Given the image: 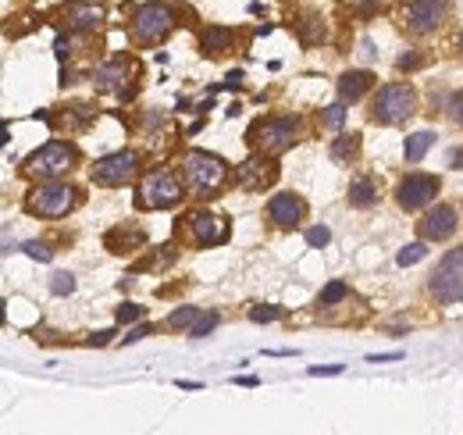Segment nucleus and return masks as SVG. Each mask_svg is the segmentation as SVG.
Masks as SVG:
<instances>
[{"instance_id": "obj_17", "label": "nucleus", "mask_w": 463, "mask_h": 435, "mask_svg": "<svg viewBox=\"0 0 463 435\" xmlns=\"http://www.w3.org/2000/svg\"><path fill=\"white\" fill-rule=\"evenodd\" d=\"M61 18L68 22V29H79V33H89V29L104 25L107 8L104 4H89V0H72V4L61 11Z\"/></svg>"}, {"instance_id": "obj_12", "label": "nucleus", "mask_w": 463, "mask_h": 435, "mask_svg": "<svg viewBox=\"0 0 463 435\" xmlns=\"http://www.w3.org/2000/svg\"><path fill=\"white\" fill-rule=\"evenodd\" d=\"M449 15V0H410L407 4V29L417 36H427V33H435V29L446 22Z\"/></svg>"}, {"instance_id": "obj_14", "label": "nucleus", "mask_w": 463, "mask_h": 435, "mask_svg": "<svg viewBox=\"0 0 463 435\" xmlns=\"http://www.w3.org/2000/svg\"><path fill=\"white\" fill-rule=\"evenodd\" d=\"M278 178V165L267 158H250V161H242L239 165V171H235V182L242 185L246 193H260V190H267V185Z\"/></svg>"}, {"instance_id": "obj_35", "label": "nucleus", "mask_w": 463, "mask_h": 435, "mask_svg": "<svg viewBox=\"0 0 463 435\" xmlns=\"http://www.w3.org/2000/svg\"><path fill=\"white\" fill-rule=\"evenodd\" d=\"M449 118L456 121V125H463V89L449 97Z\"/></svg>"}, {"instance_id": "obj_33", "label": "nucleus", "mask_w": 463, "mask_h": 435, "mask_svg": "<svg viewBox=\"0 0 463 435\" xmlns=\"http://www.w3.org/2000/svg\"><path fill=\"white\" fill-rule=\"evenodd\" d=\"M143 318V307L139 303H121L118 307V325H129V321H139Z\"/></svg>"}, {"instance_id": "obj_13", "label": "nucleus", "mask_w": 463, "mask_h": 435, "mask_svg": "<svg viewBox=\"0 0 463 435\" xmlns=\"http://www.w3.org/2000/svg\"><path fill=\"white\" fill-rule=\"evenodd\" d=\"M189 222V239L196 243V246H218V243H225L228 239V222L221 214H210V211H196V214H189L185 218Z\"/></svg>"}, {"instance_id": "obj_18", "label": "nucleus", "mask_w": 463, "mask_h": 435, "mask_svg": "<svg viewBox=\"0 0 463 435\" xmlns=\"http://www.w3.org/2000/svg\"><path fill=\"white\" fill-rule=\"evenodd\" d=\"M143 243H146V236L136 225H118V229H111L104 236V246H107L111 254H132L136 246H143Z\"/></svg>"}, {"instance_id": "obj_3", "label": "nucleus", "mask_w": 463, "mask_h": 435, "mask_svg": "<svg viewBox=\"0 0 463 435\" xmlns=\"http://www.w3.org/2000/svg\"><path fill=\"white\" fill-rule=\"evenodd\" d=\"M75 204H79V190H75V185L43 178L36 190H29L25 211L36 214V218H65L68 211H75Z\"/></svg>"}, {"instance_id": "obj_2", "label": "nucleus", "mask_w": 463, "mask_h": 435, "mask_svg": "<svg viewBox=\"0 0 463 435\" xmlns=\"http://www.w3.org/2000/svg\"><path fill=\"white\" fill-rule=\"evenodd\" d=\"M303 136V118L296 114H282V118H260L250 129V143L267 153V158H278L289 146H296V139Z\"/></svg>"}, {"instance_id": "obj_25", "label": "nucleus", "mask_w": 463, "mask_h": 435, "mask_svg": "<svg viewBox=\"0 0 463 435\" xmlns=\"http://www.w3.org/2000/svg\"><path fill=\"white\" fill-rule=\"evenodd\" d=\"M346 296H350V286L346 282H328L321 289V296H317V307H335V303H343Z\"/></svg>"}, {"instance_id": "obj_38", "label": "nucleus", "mask_w": 463, "mask_h": 435, "mask_svg": "<svg viewBox=\"0 0 463 435\" xmlns=\"http://www.w3.org/2000/svg\"><path fill=\"white\" fill-rule=\"evenodd\" d=\"M346 4L353 8V11H360V15H370L378 8V0H346Z\"/></svg>"}, {"instance_id": "obj_29", "label": "nucleus", "mask_w": 463, "mask_h": 435, "mask_svg": "<svg viewBox=\"0 0 463 435\" xmlns=\"http://www.w3.org/2000/svg\"><path fill=\"white\" fill-rule=\"evenodd\" d=\"M50 293H54V296H68V293H75V278H72L68 271H57V275L50 278Z\"/></svg>"}, {"instance_id": "obj_37", "label": "nucleus", "mask_w": 463, "mask_h": 435, "mask_svg": "<svg viewBox=\"0 0 463 435\" xmlns=\"http://www.w3.org/2000/svg\"><path fill=\"white\" fill-rule=\"evenodd\" d=\"M421 65H424V57H421V54H403V57H399V68H403V72L421 68Z\"/></svg>"}, {"instance_id": "obj_36", "label": "nucleus", "mask_w": 463, "mask_h": 435, "mask_svg": "<svg viewBox=\"0 0 463 435\" xmlns=\"http://www.w3.org/2000/svg\"><path fill=\"white\" fill-rule=\"evenodd\" d=\"M343 364H324V367H311V371H306V375H314V379H324V375H343Z\"/></svg>"}, {"instance_id": "obj_7", "label": "nucleus", "mask_w": 463, "mask_h": 435, "mask_svg": "<svg viewBox=\"0 0 463 435\" xmlns=\"http://www.w3.org/2000/svg\"><path fill=\"white\" fill-rule=\"evenodd\" d=\"M75 161H79V153H75V146L72 143H47V146H40L33 158L25 161V171L33 175V178H61L65 171H72L75 168Z\"/></svg>"}, {"instance_id": "obj_28", "label": "nucleus", "mask_w": 463, "mask_h": 435, "mask_svg": "<svg viewBox=\"0 0 463 435\" xmlns=\"http://www.w3.org/2000/svg\"><path fill=\"white\" fill-rule=\"evenodd\" d=\"M299 36H303V43H317V40H324V22L321 18H306V25L299 29Z\"/></svg>"}, {"instance_id": "obj_43", "label": "nucleus", "mask_w": 463, "mask_h": 435, "mask_svg": "<svg viewBox=\"0 0 463 435\" xmlns=\"http://www.w3.org/2000/svg\"><path fill=\"white\" fill-rule=\"evenodd\" d=\"M449 168H463V146H456V150H449Z\"/></svg>"}, {"instance_id": "obj_39", "label": "nucleus", "mask_w": 463, "mask_h": 435, "mask_svg": "<svg viewBox=\"0 0 463 435\" xmlns=\"http://www.w3.org/2000/svg\"><path fill=\"white\" fill-rule=\"evenodd\" d=\"M54 54H57V61H68V54H72V40L57 36V43H54Z\"/></svg>"}, {"instance_id": "obj_20", "label": "nucleus", "mask_w": 463, "mask_h": 435, "mask_svg": "<svg viewBox=\"0 0 463 435\" xmlns=\"http://www.w3.org/2000/svg\"><path fill=\"white\" fill-rule=\"evenodd\" d=\"M232 40H235L232 29L210 25V29H203V33H200V50H203L207 57H218V54H225V50L232 47Z\"/></svg>"}, {"instance_id": "obj_27", "label": "nucleus", "mask_w": 463, "mask_h": 435, "mask_svg": "<svg viewBox=\"0 0 463 435\" xmlns=\"http://www.w3.org/2000/svg\"><path fill=\"white\" fill-rule=\"evenodd\" d=\"M424 243H410V246H403V250L395 254V264L399 268H410V264H417V261H424Z\"/></svg>"}, {"instance_id": "obj_1", "label": "nucleus", "mask_w": 463, "mask_h": 435, "mask_svg": "<svg viewBox=\"0 0 463 435\" xmlns=\"http://www.w3.org/2000/svg\"><path fill=\"white\" fill-rule=\"evenodd\" d=\"M228 168L218 153H207V150H189L182 153V182L193 197H214L225 185Z\"/></svg>"}, {"instance_id": "obj_5", "label": "nucleus", "mask_w": 463, "mask_h": 435, "mask_svg": "<svg viewBox=\"0 0 463 435\" xmlns=\"http://www.w3.org/2000/svg\"><path fill=\"white\" fill-rule=\"evenodd\" d=\"M175 29V11L161 0H150V4H139L136 15H132V40L143 43V47H153L161 43L168 33Z\"/></svg>"}, {"instance_id": "obj_30", "label": "nucleus", "mask_w": 463, "mask_h": 435, "mask_svg": "<svg viewBox=\"0 0 463 435\" xmlns=\"http://www.w3.org/2000/svg\"><path fill=\"white\" fill-rule=\"evenodd\" d=\"M196 314H200V310H196V307H178V310H175V314L168 318V328H175V332H178V328H189Z\"/></svg>"}, {"instance_id": "obj_22", "label": "nucleus", "mask_w": 463, "mask_h": 435, "mask_svg": "<svg viewBox=\"0 0 463 435\" xmlns=\"http://www.w3.org/2000/svg\"><path fill=\"white\" fill-rule=\"evenodd\" d=\"M350 204L353 207H375L378 204L375 182H370V178H353V185H350Z\"/></svg>"}, {"instance_id": "obj_40", "label": "nucleus", "mask_w": 463, "mask_h": 435, "mask_svg": "<svg viewBox=\"0 0 463 435\" xmlns=\"http://www.w3.org/2000/svg\"><path fill=\"white\" fill-rule=\"evenodd\" d=\"M146 335H150V325H136V328L125 335V346H129V343H139V339H146Z\"/></svg>"}, {"instance_id": "obj_44", "label": "nucleus", "mask_w": 463, "mask_h": 435, "mask_svg": "<svg viewBox=\"0 0 463 435\" xmlns=\"http://www.w3.org/2000/svg\"><path fill=\"white\" fill-rule=\"evenodd\" d=\"M239 82H242V72H232V75L225 79V89H239Z\"/></svg>"}, {"instance_id": "obj_23", "label": "nucleus", "mask_w": 463, "mask_h": 435, "mask_svg": "<svg viewBox=\"0 0 463 435\" xmlns=\"http://www.w3.org/2000/svg\"><path fill=\"white\" fill-rule=\"evenodd\" d=\"M431 143H435V132H414V136H407V146H403V153H407V165H417L424 153L431 150Z\"/></svg>"}, {"instance_id": "obj_41", "label": "nucleus", "mask_w": 463, "mask_h": 435, "mask_svg": "<svg viewBox=\"0 0 463 435\" xmlns=\"http://www.w3.org/2000/svg\"><path fill=\"white\" fill-rule=\"evenodd\" d=\"M111 335H114V332H93V335H89V346H107Z\"/></svg>"}, {"instance_id": "obj_42", "label": "nucleus", "mask_w": 463, "mask_h": 435, "mask_svg": "<svg viewBox=\"0 0 463 435\" xmlns=\"http://www.w3.org/2000/svg\"><path fill=\"white\" fill-rule=\"evenodd\" d=\"M370 364H389V360H403V353H370Z\"/></svg>"}, {"instance_id": "obj_10", "label": "nucleus", "mask_w": 463, "mask_h": 435, "mask_svg": "<svg viewBox=\"0 0 463 435\" xmlns=\"http://www.w3.org/2000/svg\"><path fill=\"white\" fill-rule=\"evenodd\" d=\"M435 197H439V178L435 175H421L417 171V175H407L395 185V204L403 211H410V214L424 211L427 204H435Z\"/></svg>"}, {"instance_id": "obj_4", "label": "nucleus", "mask_w": 463, "mask_h": 435, "mask_svg": "<svg viewBox=\"0 0 463 435\" xmlns=\"http://www.w3.org/2000/svg\"><path fill=\"white\" fill-rule=\"evenodd\" d=\"M417 111V89L407 82H389L375 93V104H370V114L382 125H403V121Z\"/></svg>"}, {"instance_id": "obj_34", "label": "nucleus", "mask_w": 463, "mask_h": 435, "mask_svg": "<svg viewBox=\"0 0 463 435\" xmlns=\"http://www.w3.org/2000/svg\"><path fill=\"white\" fill-rule=\"evenodd\" d=\"M306 243H311V246H328L331 243V232L324 225H314V229H306Z\"/></svg>"}, {"instance_id": "obj_16", "label": "nucleus", "mask_w": 463, "mask_h": 435, "mask_svg": "<svg viewBox=\"0 0 463 435\" xmlns=\"http://www.w3.org/2000/svg\"><path fill=\"white\" fill-rule=\"evenodd\" d=\"M453 232H456V211L449 204H435L421 218V236L427 243H446Z\"/></svg>"}, {"instance_id": "obj_45", "label": "nucleus", "mask_w": 463, "mask_h": 435, "mask_svg": "<svg viewBox=\"0 0 463 435\" xmlns=\"http://www.w3.org/2000/svg\"><path fill=\"white\" fill-rule=\"evenodd\" d=\"M8 321V314H4V303H0V325H4Z\"/></svg>"}, {"instance_id": "obj_19", "label": "nucleus", "mask_w": 463, "mask_h": 435, "mask_svg": "<svg viewBox=\"0 0 463 435\" xmlns=\"http://www.w3.org/2000/svg\"><path fill=\"white\" fill-rule=\"evenodd\" d=\"M370 86H375V75H370V72H346L343 79H338V100H343V104H356Z\"/></svg>"}, {"instance_id": "obj_24", "label": "nucleus", "mask_w": 463, "mask_h": 435, "mask_svg": "<svg viewBox=\"0 0 463 435\" xmlns=\"http://www.w3.org/2000/svg\"><path fill=\"white\" fill-rule=\"evenodd\" d=\"M218 310H203V314H196L193 318V325L189 328H185V332H189V339H203V335H210L214 328H218Z\"/></svg>"}, {"instance_id": "obj_32", "label": "nucleus", "mask_w": 463, "mask_h": 435, "mask_svg": "<svg viewBox=\"0 0 463 435\" xmlns=\"http://www.w3.org/2000/svg\"><path fill=\"white\" fill-rule=\"evenodd\" d=\"M282 314H285V310H282V307H253V310H250V321L264 325V321H278V318H282Z\"/></svg>"}, {"instance_id": "obj_6", "label": "nucleus", "mask_w": 463, "mask_h": 435, "mask_svg": "<svg viewBox=\"0 0 463 435\" xmlns=\"http://www.w3.org/2000/svg\"><path fill=\"white\" fill-rule=\"evenodd\" d=\"M178 200H182V185H178V178H175L168 168H153V171L143 175L139 197H136V204H139L143 211H168V207H175Z\"/></svg>"}, {"instance_id": "obj_8", "label": "nucleus", "mask_w": 463, "mask_h": 435, "mask_svg": "<svg viewBox=\"0 0 463 435\" xmlns=\"http://www.w3.org/2000/svg\"><path fill=\"white\" fill-rule=\"evenodd\" d=\"M435 303H463V250H453L439 261V268L431 271V282H427Z\"/></svg>"}, {"instance_id": "obj_31", "label": "nucleus", "mask_w": 463, "mask_h": 435, "mask_svg": "<svg viewBox=\"0 0 463 435\" xmlns=\"http://www.w3.org/2000/svg\"><path fill=\"white\" fill-rule=\"evenodd\" d=\"M22 250H25L29 257H33V261H43V264H47V261L54 257V250H50L47 243H40V239H29V243L22 246Z\"/></svg>"}, {"instance_id": "obj_9", "label": "nucleus", "mask_w": 463, "mask_h": 435, "mask_svg": "<svg viewBox=\"0 0 463 435\" xmlns=\"http://www.w3.org/2000/svg\"><path fill=\"white\" fill-rule=\"evenodd\" d=\"M139 171V153L136 150H118V153H107L93 165V182L97 185H125L132 182Z\"/></svg>"}, {"instance_id": "obj_26", "label": "nucleus", "mask_w": 463, "mask_h": 435, "mask_svg": "<svg viewBox=\"0 0 463 435\" xmlns=\"http://www.w3.org/2000/svg\"><path fill=\"white\" fill-rule=\"evenodd\" d=\"M321 125L331 129V132L343 129V125H346V104H331V107H324V111H321Z\"/></svg>"}, {"instance_id": "obj_11", "label": "nucleus", "mask_w": 463, "mask_h": 435, "mask_svg": "<svg viewBox=\"0 0 463 435\" xmlns=\"http://www.w3.org/2000/svg\"><path fill=\"white\" fill-rule=\"evenodd\" d=\"M132 72H136V65L129 57H111V61L93 68V86L104 89V93H118L121 100H129L132 97V86H129Z\"/></svg>"}, {"instance_id": "obj_15", "label": "nucleus", "mask_w": 463, "mask_h": 435, "mask_svg": "<svg viewBox=\"0 0 463 435\" xmlns=\"http://www.w3.org/2000/svg\"><path fill=\"white\" fill-rule=\"evenodd\" d=\"M267 218H271L278 229H296L303 218H306V204L296 193H274L271 204H267Z\"/></svg>"}, {"instance_id": "obj_21", "label": "nucleus", "mask_w": 463, "mask_h": 435, "mask_svg": "<svg viewBox=\"0 0 463 435\" xmlns=\"http://www.w3.org/2000/svg\"><path fill=\"white\" fill-rule=\"evenodd\" d=\"M356 153H360V136L356 132H343L331 143V161L335 165H353Z\"/></svg>"}]
</instances>
